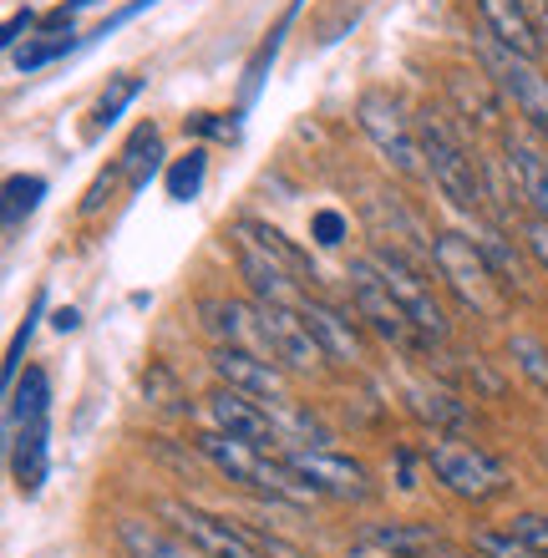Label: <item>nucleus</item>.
<instances>
[{
    "label": "nucleus",
    "mask_w": 548,
    "mask_h": 558,
    "mask_svg": "<svg viewBox=\"0 0 548 558\" xmlns=\"http://www.w3.org/2000/svg\"><path fill=\"white\" fill-rule=\"evenodd\" d=\"M137 92H143V76H118V82L97 97V107H92V128H112V122L137 102Z\"/></svg>",
    "instance_id": "obj_29"
},
{
    "label": "nucleus",
    "mask_w": 548,
    "mask_h": 558,
    "mask_svg": "<svg viewBox=\"0 0 548 558\" xmlns=\"http://www.w3.org/2000/svg\"><path fill=\"white\" fill-rule=\"evenodd\" d=\"M437 558H477V554H473V548H442Z\"/></svg>",
    "instance_id": "obj_40"
},
{
    "label": "nucleus",
    "mask_w": 548,
    "mask_h": 558,
    "mask_svg": "<svg viewBox=\"0 0 548 558\" xmlns=\"http://www.w3.org/2000/svg\"><path fill=\"white\" fill-rule=\"evenodd\" d=\"M239 234H244V239H254V244H259V250H265L269 259H275V265H280L290 279H300L305 290H310L315 279H320V275H315V265H310V254H305V250H295V244H290V239H284L280 229H275V223L244 219V223H239Z\"/></svg>",
    "instance_id": "obj_20"
},
{
    "label": "nucleus",
    "mask_w": 548,
    "mask_h": 558,
    "mask_svg": "<svg viewBox=\"0 0 548 558\" xmlns=\"http://www.w3.org/2000/svg\"><path fill=\"white\" fill-rule=\"evenodd\" d=\"M41 198H46V178L41 173H11L5 178V234H15L21 219H31Z\"/></svg>",
    "instance_id": "obj_25"
},
{
    "label": "nucleus",
    "mask_w": 548,
    "mask_h": 558,
    "mask_svg": "<svg viewBox=\"0 0 548 558\" xmlns=\"http://www.w3.org/2000/svg\"><path fill=\"white\" fill-rule=\"evenodd\" d=\"M259 548H265V558H305L300 548L284 544V538H265V533H259Z\"/></svg>",
    "instance_id": "obj_38"
},
{
    "label": "nucleus",
    "mask_w": 548,
    "mask_h": 558,
    "mask_svg": "<svg viewBox=\"0 0 548 558\" xmlns=\"http://www.w3.org/2000/svg\"><path fill=\"white\" fill-rule=\"evenodd\" d=\"M427 468H431V477L462 502H492L513 487L503 457H492L488 447H477V441H458V437L431 441Z\"/></svg>",
    "instance_id": "obj_5"
},
{
    "label": "nucleus",
    "mask_w": 548,
    "mask_h": 558,
    "mask_svg": "<svg viewBox=\"0 0 548 558\" xmlns=\"http://www.w3.org/2000/svg\"><path fill=\"white\" fill-rule=\"evenodd\" d=\"M118 178H122V162H112V168H107V173L87 189V198H82V214H97V208L112 198V183H118Z\"/></svg>",
    "instance_id": "obj_36"
},
{
    "label": "nucleus",
    "mask_w": 548,
    "mask_h": 558,
    "mask_svg": "<svg viewBox=\"0 0 548 558\" xmlns=\"http://www.w3.org/2000/svg\"><path fill=\"white\" fill-rule=\"evenodd\" d=\"M412 412L422 416L427 426H437V432H462V426H473L467 407H462L458 397L437 391V386H416V391H412Z\"/></svg>",
    "instance_id": "obj_24"
},
{
    "label": "nucleus",
    "mask_w": 548,
    "mask_h": 558,
    "mask_svg": "<svg viewBox=\"0 0 548 558\" xmlns=\"http://www.w3.org/2000/svg\"><path fill=\"white\" fill-rule=\"evenodd\" d=\"M72 31H66V36H61V31H57V36H51V41H31L26 46V51H15V72H41V66H46V61H57V57H66V51H72Z\"/></svg>",
    "instance_id": "obj_31"
},
{
    "label": "nucleus",
    "mask_w": 548,
    "mask_h": 558,
    "mask_svg": "<svg viewBox=\"0 0 548 558\" xmlns=\"http://www.w3.org/2000/svg\"><path fill=\"white\" fill-rule=\"evenodd\" d=\"M143 397H148L153 407H163V412H183V391L168 366H153L148 376H143Z\"/></svg>",
    "instance_id": "obj_32"
},
{
    "label": "nucleus",
    "mask_w": 548,
    "mask_h": 558,
    "mask_svg": "<svg viewBox=\"0 0 548 558\" xmlns=\"http://www.w3.org/2000/svg\"><path fill=\"white\" fill-rule=\"evenodd\" d=\"M163 518L198 558H265L259 533L223 513H208L198 502H163Z\"/></svg>",
    "instance_id": "obj_9"
},
{
    "label": "nucleus",
    "mask_w": 548,
    "mask_h": 558,
    "mask_svg": "<svg viewBox=\"0 0 548 558\" xmlns=\"http://www.w3.org/2000/svg\"><path fill=\"white\" fill-rule=\"evenodd\" d=\"M193 447H198V457H204L214 472H223L229 483H244V487H254V493H265V498H275V502L310 508V502L320 498V493L290 468V457L284 452L254 447V441L229 437V432H198Z\"/></svg>",
    "instance_id": "obj_1"
},
{
    "label": "nucleus",
    "mask_w": 548,
    "mask_h": 558,
    "mask_svg": "<svg viewBox=\"0 0 548 558\" xmlns=\"http://www.w3.org/2000/svg\"><path fill=\"white\" fill-rule=\"evenodd\" d=\"M508 361L523 371V381H534V391L548 397V345L534 336H513L508 340Z\"/></svg>",
    "instance_id": "obj_27"
},
{
    "label": "nucleus",
    "mask_w": 548,
    "mask_h": 558,
    "mask_svg": "<svg viewBox=\"0 0 548 558\" xmlns=\"http://www.w3.org/2000/svg\"><path fill=\"white\" fill-rule=\"evenodd\" d=\"M31 26H36V15H31V11L11 15V21H5V36H0V46H5V51L15 57V46H21V31H31Z\"/></svg>",
    "instance_id": "obj_37"
},
{
    "label": "nucleus",
    "mask_w": 548,
    "mask_h": 558,
    "mask_svg": "<svg viewBox=\"0 0 548 558\" xmlns=\"http://www.w3.org/2000/svg\"><path fill=\"white\" fill-rule=\"evenodd\" d=\"M118 544H122V554L127 558H193V548L183 544V538L153 529V523H143V518H122Z\"/></svg>",
    "instance_id": "obj_22"
},
{
    "label": "nucleus",
    "mask_w": 548,
    "mask_h": 558,
    "mask_svg": "<svg viewBox=\"0 0 548 558\" xmlns=\"http://www.w3.org/2000/svg\"><path fill=\"white\" fill-rule=\"evenodd\" d=\"M356 122L361 133L376 143V153H381L397 173L406 178H427V158H422V133H416V122L401 112V102L391 97V92H366L356 102Z\"/></svg>",
    "instance_id": "obj_7"
},
{
    "label": "nucleus",
    "mask_w": 548,
    "mask_h": 558,
    "mask_svg": "<svg viewBox=\"0 0 548 558\" xmlns=\"http://www.w3.org/2000/svg\"><path fill=\"white\" fill-rule=\"evenodd\" d=\"M473 554L477 558H534L523 538H513L508 529H477L473 533Z\"/></svg>",
    "instance_id": "obj_30"
},
{
    "label": "nucleus",
    "mask_w": 548,
    "mask_h": 558,
    "mask_svg": "<svg viewBox=\"0 0 548 558\" xmlns=\"http://www.w3.org/2000/svg\"><path fill=\"white\" fill-rule=\"evenodd\" d=\"M416 133H422V158H427L431 189L442 193L452 208H462V214H483L488 208V189H483V173H477V158L467 153V143L437 112H422Z\"/></svg>",
    "instance_id": "obj_3"
},
{
    "label": "nucleus",
    "mask_w": 548,
    "mask_h": 558,
    "mask_svg": "<svg viewBox=\"0 0 548 558\" xmlns=\"http://www.w3.org/2000/svg\"><path fill=\"white\" fill-rule=\"evenodd\" d=\"M208 422H214V432H229V437H244V441H254V447L284 452L275 407H269V401H259V397H244V391H234V386L208 391Z\"/></svg>",
    "instance_id": "obj_12"
},
{
    "label": "nucleus",
    "mask_w": 548,
    "mask_h": 558,
    "mask_svg": "<svg viewBox=\"0 0 548 558\" xmlns=\"http://www.w3.org/2000/svg\"><path fill=\"white\" fill-rule=\"evenodd\" d=\"M254 305H259V325H265V340H269V361H280L295 376H320L330 366V355L320 351V340L305 325L300 305H265V300H254Z\"/></svg>",
    "instance_id": "obj_11"
},
{
    "label": "nucleus",
    "mask_w": 548,
    "mask_h": 558,
    "mask_svg": "<svg viewBox=\"0 0 548 558\" xmlns=\"http://www.w3.org/2000/svg\"><path fill=\"white\" fill-rule=\"evenodd\" d=\"M57 330H76V310H61V315H57Z\"/></svg>",
    "instance_id": "obj_39"
},
{
    "label": "nucleus",
    "mask_w": 548,
    "mask_h": 558,
    "mask_svg": "<svg viewBox=\"0 0 548 558\" xmlns=\"http://www.w3.org/2000/svg\"><path fill=\"white\" fill-rule=\"evenodd\" d=\"M366 544L381 548V554H391V558H437L447 548L442 533L431 529V523H401V518H391V523H370Z\"/></svg>",
    "instance_id": "obj_19"
},
{
    "label": "nucleus",
    "mask_w": 548,
    "mask_h": 558,
    "mask_svg": "<svg viewBox=\"0 0 548 558\" xmlns=\"http://www.w3.org/2000/svg\"><path fill=\"white\" fill-rule=\"evenodd\" d=\"M523 250H528V259L548 275V219H534V214L523 219Z\"/></svg>",
    "instance_id": "obj_35"
},
{
    "label": "nucleus",
    "mask_w": 548,
    "mask_h": 558,
    "mask_svg": "<svg viewBox=\"0 0 548 558\" xmlns=\"http://www.w3.org/2000/svg\"><path fill=\"white\" fill-rule=\"evenodd\" d=\"M204 178H208V153H204V147H188V153H183V158H173V168H168V198H179V204L198 198Z\"/></svg>",
    "instance_id": "obj_26"
},
{
    "label": "nucleus",
    "mask_w": 548,
    "mask_h": 558,
    "mask_svg": "<svg viewBox=\"0 0 548 558\" xmlns=\"http://www.w3.org/2000/svg\"><path fill=\"white\" fill-rule=\"evenodd\" d=\"M5 452H11L15 487H21L26 498H36L41 483H46V468H51V422H46V416H36V422H15Z\"/></svg>",
    "instance_id": "obj_17"
},
{
    "label": "nucleus",
    "mask_w": 548,
    "mask_h": 558,
    "mask_svg": "<svg viewBox=\"0 0 548 558\" xmlns=\"http://www.w3.org/2000/svg\"><path fill=\"white\" fill-rule=\"evenodd\" d=\"M503 168L513 193L523 198V208L534 219H548V158L544 147H534L523 133H503Z\"/></svg>",
    "instance_id": "obj_15"
},
{
    "label": "nucleus",
    "mask_w": 548,
    "mask_h": 558,
    "mask_svg": "<svg viewBox=\"0 0 548 558\" xmlns=\"http://www.w3.org/2000/svg\"><path fill=\"white\" fill-rule=\"evenodd\" d=\"M538 5H544V15H548V0H538Z\"/></svg>",
    "instance_id": "obj_41"
},
{
    "label": "nucleus",
    "mask_w": 548,
    "mask_h": 558,
    "mask_svg": "<svg viewBox=\"0 0 548 558\" xmlns=\"http://www.w3.org/2000/svg\"><path fill=\"white\" fill-rule=\"evenodd\" d=\"M345 284H351L356 320L370 325V330H376L386 345H397V351H431L427 340H422V330L406 320V310L391 300V290L381 284V275H376V265H370L366 254H361V259H351V269H345Z\"/></svg>",
    "instance_id": "obj_8"
},
{
    "label": "nucleus",
    "mask_w": 548,
    "mask_h": 558,
    "mask_svg": "<svg viewBox=\"0 0 548 558\" xmlns=\"http://www.w3.org/2000/svg\"><path fill=\"white\" fill-rule=\"evenodd\" d=\"M483 66H488V76L498 82V92H503L508 102L519 107V118L534 128V133H548V72L538 66V57H523V51H513V46L492 41L488 31H483Z\"/></svg>",
    "instance_id": "obj_6"
},
{
    "label": "nucleus",
    "mask_w": 548,
    "mask_h": 558,
    "mask_svg": "<svg viewBox=\"0 0 548 558\" xmlns=\"http://www.w3.org/2000/svg\"><path fill=\"white\" fill-rule=\"evenodd\" d=\"M508 533L523 538L534 558H548V518L544 513H513L508 518Z\"/></svg>",
    "instance_id": "obj_33"
},
{
    "label": "nucleus",
    "mask_w": 548,
    "mask_h": 558,
    "mask_svg": "<svg viewBox=\"0 0 548 558\" xmlns=\"http://www.w3.org/2000/svg\"><path fill=\"white\" fill-rule=\"evenodd\" d=\"M290 468L305 477V483L320 493V498H336V502H370L376 483L370 472L361 468L356 457L336 452V447H284Z\"/></svg>",
    "instance_id": "obj_10"
},
{
    "label": "nucleus",
    "mask_w": 548,
    "mask_h": 558,
    "mask_svg": "<svg viewBox=\"0 0 548 558\" xmlns=\"http://www.w3.org/2000/svg\"><path fill=\"white\" fill-rule=\"evenodd\" d=\"M234 259H239V275L249 279V290H254V300H265V305H305V284L300 279H290L275 259H269L254 239H244L239 234L234 239Z\"/></svg>",
    "instance_id": "obj_16"
},
{
    "label": "nucleus",
    "mask_w": 548,
    "mask_h": 558,
    "mask_svg": "<svg viewBox=\"0 0 548 558\" xmlns=\"http://www.w3.org/2000/svg\"><path fill=\"white\" fill-rule=\"evenodd\" d=\"M300 315H305V325L315 330L320 351L330 355V366H366V336H361V320H351V310L305 294Z\"/></svg>",
    "instance_id": "obj_14"
},
{
    "label": "nucleus",
    "mask_w": 548,
    "mask_h": 558,
    "mask_svg": "<svg viewBox=\"0 0 548 558\" xmlns=\"http://www.w3.org/2000/svg\"><path fill=\"white\" fill-rule=\"evenodd\" d=\"M431 269H437V279H442L447 290H452V300H458L462 310H473L477 320H503L508 310V284L503 275L492 269L488 250L477 244V239L467 234H437L431 239Z\"/></svg>",
    "instance_id": "obj_2"
},
{
    "label": "nucleus",
    "mask_w": 548,
    "mask_h": 558,
    "mask_svg": "<svg viewBox=\"0 0 548 558\" xmlns=\"http://www.w3.org/2000/svg\"><path fill=\"white\" fill-rule=\"evenodd\" d=\"M5 426L15 422H36V416H51V381H46V371L41 366H31L21 381L5 391Z\"/></svg>",
    "instance_id": "obj_23"
},
{
    "label": "nucleus",
    "mask_w": 548,
    "mask_h": 558,
    "mask_svg": "<svg viewBox=\"0 0 548 558\" xmlns=\"http://www.w3.org/2000/svg\"><path fill=\"white\" fill-rule=\"evenodd\" d=\"M310 234H315V244L341 250V244H345V219L336 214V208H315V214H310Z\"/></svg>",
    "instance_id": "obj_34"
},
{
    "label": "nucleus",
    "mask_w": 548,
    "mask_h": 558,
    "mask_svg": "<svg viewBox=\"0 0 548 558\" xmlns=\"http://www.w3.org/2000/svg\"><path fill=\"white\" fill-rule=\"evenodd\" d=\"M46 315V290H36V300H31V310H26V320L15 325V336H11V351H5V391H11L15 381H21V361H26V345H31V336H36V320Z\"/></svg>",
    "instance_id": "obj_28"
},
{
    "label": "nucleus",
    "mask_w": 548,
    "mask_h": 558,
    "mask_svg": "<svg viewBox=\"0 0 548 558\" xmlns=\"http://www.w3.org/2000/svg\"><path fill=\"white\" fill-rule=\"evenodd\" d=\"M366 259L376 265V275H381V284L391 290V300L406 310V320L422 330V340H427V345H447V340H452V320H447V305L437 300V290H431L427 269L416 265L406 250H397V244H376Z\"/></svg>",
    "instance_id": "obj_4"
},
{
    "label": "nucleus",
    "mask_w": 548,
    "mask_h": 558,
    "mask_svg": "<svg viewBox=\"0 0 548 558\" xmlns=\"http://www.w3.org/2000/svg\"><path fill=\"white\" fill-rule=\"evenodd\" d=\"M208 366L219 376V386H234L244 397H259L269 407H284V366L280 361H269L259 351H244V345H214L208 355Z\"/></svg>",
    "instance_id": "obj_13"
},
{
    "label": "nucleus",
    "mask_w": 548,
    "mask_h": 558,
    "mask_svg": "<svg viewBox=\"0 0 548 558\" xmlns=\"http://www.w3.org/2000/svg\"><path fill=\"white\" fill-rule=\"evenodd\" d=\"M163 137H158V128H153V122H143V128H137L133 137H127V147H122V183H127V189H148L153 178H158V168H163Z\"/></svg>",
    "instance_id": "obj_21"
},
{
    "label": "nucleus",
    "mask_w": 548,
    "mask_h": 558,
    "mask_svg": "<svg viewBox=\"0 0 548 558\" xmlns=\"http://www.w3.org/2000/svg\"><path fill=\"white\" fill-rule=\"evenodd\" d=\"M477 15H483V31L492 41L513 46L523 57H544V31H538L523 0H477Z\"/></svg>",
    "instance_id": "obj_18"
}]
</instances>
